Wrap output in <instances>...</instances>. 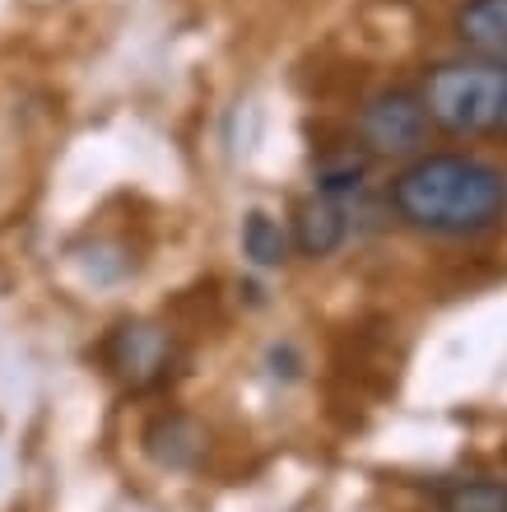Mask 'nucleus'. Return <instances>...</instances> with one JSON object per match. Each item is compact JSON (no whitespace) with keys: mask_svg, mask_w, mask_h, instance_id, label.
Segmentation results:
<instances>
[{"mask_svg":"<svg viewBox=\"0 0 507 512\" xmlns=\"http://www.w3.org/2000/svg\"><path fill=\"white\" fill-rule=\"evenodd\" d=\"M294 243H298V252L312 256V261L331 256L335 247L345 243V210L335 201H326V196L307 201L294 219Z\"/></svg>","mask_w":507,"mask_h":512,"instance_id":"obj_7","label":"nucleus"},{"mask_svg":"<svg viewBox=\"0 0 507 512\" xmlns=\"http://www.w3.org/2000/svg\"><path fill=\"white\" fill-rule=\"evenodd\" d=\"M177 359L173 336L159 322H121L107 340V364L126 387H154Z\"/></svg>","mask_w":507,"mask_h":512,"instance_id":"obj_4","label":"nucleus"},{"mask_svg":"<svg viewBox=\"0 0 507 512\" xmlns=\"http://www.w3.org/2000/svg\"><path fill=\"white\" fill-rule=\"evenodd\" d=\"M419 103L442 131L484 135L507 112V70L494 61H442L428 70Z\"/></svg>","mask_w":507,"mask_h":512,"instance_id":"obj_2","label":"nucleus"},{"mask_svg":"<svg viewBox=\"0 0 507 512\" xmlns=\"http://www.w3.org/2000/svg\"><path fill=\"white\" fill-rule=\"evenodd\" d=\"M359 135L373 154H410L424 145L428 135V112L424 103L405 89H382L363 103L359 112Z\"/></svg>","mask_w":507,"mask_h":512,"instance_id":"obj_3","label":"nucleus"},{"mask_svg":"<svg viewBox=\"0 0 507 512\" xmlns=\"http://www.w3.org/2000/svg\"><path fill=\"white\" fill-rule=\"evenodd\" d=\"M391 205L414 229L466 238V233L494 229L507 215V177L494 163L428 154L391 182Z\"/></svg>","mask_w":507,"mask_h":512,"instance_id":"obj_1","label":"nucleus"},{"mask_svg":"<svg viewBox=\"0 0 507 512\" xmlns=\"http://www.w3.org/2000/svg\"><path fill=\"white\" fill-rule=\"evenodd\" d=\"M363 177H368V159L354 154V149H331V154L317 163V191L326 201L354 196V191L363 187Z\"/></svg>","mask_w":507,"mask_h":512,"instance_id":"obj_9","label":"nucleus"},{"mask_svg":"<svg viewBox=\"0 0 507 512\" xmlns=\"http://www.w3.org/2000/svg\"><path fill=\"white\" fill-rule=\"evenodd\" d=\"M442 512H507L503 480H461L442 489Z\"/></svg>","mask_w":507,"mask_h":512,"instance_id":"obj_10","label":"nucleus"},{"mask_svg":"<svg viewBox=\"0 0 507 512\" xmlns=\"http://www.w3.org/2000/svg\"><path fill=\"white\" fill-rule=\"evenodd\" d=\"M145 452L163 471H196L210 452V429L187 410H168L145 429Z\"/></svg>","mask_w":507,"mask_h":512,"instance_id":"obj_5","label":"nucleus"},{"mask_svg":"<svg viewBox=\"0 0 507 512\" xmlns=\"http://www.w3.org/2000/svg\"><path fill=\"white\" fill-rule=\"evenodd\" d=\"M503 122H507V112H503Z\"/></svg>","mask_w":507,"mask_h":512,"instance_id":"obj_11","label":"nucleus"},{"mask_svg":"<svg viewBox=\"0 0 507 512\" xmlns=\"http://www.w3.org/2000/svg\"><path fill=\"white\" fill-rule=\"evenodd\" d=\"M456 38L480 56H507V0H466L456 10Z\"/></svg>","mask_w":507,"mask_h":512,"instance_id":"obj_6","label":"nucleus"},{"mask_svg":"<svg viewBox=\"0 0 507 512\" xmlns=\"http://www.w3.org/2000/svg\"><path fill=\"white\" fill-rule=\"evenodd\" d=\"M242 252L252 256V266L270 270V266H284V256H289V238L266 210H252L247 224H242Z\"/></svg>","mask_w":507,"mask_h":512,"instance_id":"obj_8","label":"nucleus"}]
</instances>
